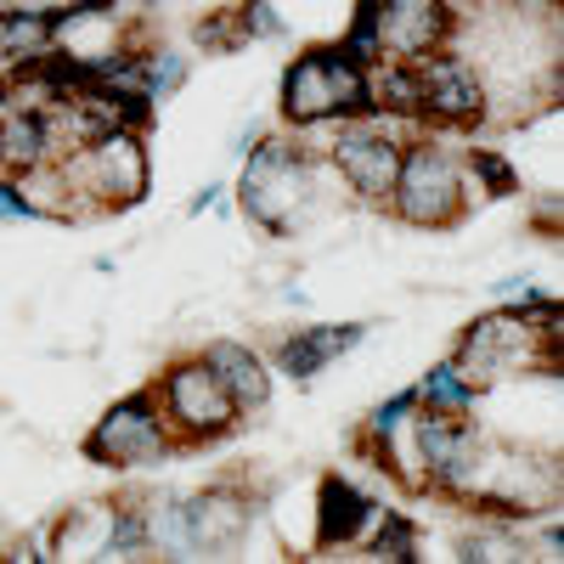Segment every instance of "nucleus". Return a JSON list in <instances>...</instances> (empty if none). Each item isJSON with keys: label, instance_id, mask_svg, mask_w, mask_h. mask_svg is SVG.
Masks as SVG:
<instances>
[{"label": "nucleus", "instance_id": "obj_25", "mask_svg": "<svg viewBox=\"0 0 564 564\" xmlns=\"http://www.w3.org/2000/svg\"><path fill=\"white\" fill-rule=\"evenodd\" d=\"M0 7H12V12H40V18H63L68 0H0Z\"/></svg>", "mask_w": 564, "mask_h": 564}, {"label": "nucleus", "instance_id": "obj_3", "mask_svg": "<svg viewBox=\"0 0 564 564\" xmlns=\"http://www.w3.org/2000/svg\"><path fill=\"white\" fill-rule=\"evenodd\" d=\"M468 204H475V186H468V159L457 148V135L406 130V153L384 198V215L417 231H441V226H457Z\"/></svg>", "mask_w": 564, "mask_h": 564}, {"label": "nucleus", "instance_id": "obj_6", "mask_svg": "<svg viewBox=\"0 0 564 564\" xmlns=\"http://www.w3.org/2000/svg\"><path fill=\"white\" fill-rule=\"evenodd\" d=\"M57 164L68 175L79 220L135 209L153 193V153H148V130L141 124H119L108 135H90V141H79V148H68Z\"/></svg>", "mask_w": 564, "mask_h": 564}, {"label": "nucleus", "instance_id": "obj_8", "mask_svg": "<svg viewBox=\"0 0 564 564\" xmlns=\"http://www.w3.org/2000/svg\"><path fill=\"white\" fill-rule=\"evenodd\" d=\"M334 135L322 141V159L327 170H334L339 181V193L367 204V209H384L390 198V186H395V170H401V153H406V130L390 119H339V124H327Z\"/></svg>", "mask_w": 564, "mask_h": 564}, {"label": "nucleus", "instance_id": "obj_5", "mask_svg": "<svg viewBox=\"0 0 564 564\" xmlns=\"http://www.w3.org/2000/svg\"><path fill=\"white\" fill-rule=\"evenodd\" d=\"M564 497V468L558 452L531 446V441H486L480 468L468 480L463 513H486V520H513V525H536L558 508Z\"/></svg>", "mask_w": 564, "mask_h": 564}, {"label": "nucleus", "instance_id": "obj_14", "mask_svg": "<svg viewBox=\"0 0 564 564\" xmlns=\"http://www.w3.org/2000/svg\"><path fill=\"white\" fill-rule=\"evenodd\" d=\"M113 513H119V491L68 502V508L57 513V520L45 525V558H57V564H90V558H108V542H113Z\"/></svg>", "mask_w": 564, "mask_h": 564}, {"label": "nucleus", "instance_id": "obj_22", "mask_svg": "<svg viewBox=\"0 0 564 564\" xmlns=\"http://www.w3.org/2000/svg\"><path fill=\"white\" fill-rule=\"evenodd\" d=\"M108 558H148V513H141V491H119V513H113V542Z\"/></svg>", "mask_w": 564, "mask_h": 564}, {"label": "nucleus", "instance_id": "obj_18", "mask_svg": "<svg viewBox=\"0 0 564 564\" xmlns=\"http://www.w3.org/2000/svg\"><path fill=\"white\" fill-rule=\"evenodd\" d=\"M367 113L390 119L401 130H417V63H401V57L367 63Z\"/></svg>", "mask_w": 564, "mask_h": 564}, {"label": "nucleus", "instance_id": "obj_11", "mask_svg": "<svg viewBox=\"0 0 564 564\" xmlns=\"http://www.w3.org/2000/svg\"><path fill=\"white\" fill-rule=\"evenodd\" d=\"M254 513H260V491L249 486V475H215L209 486L186 491V553L193 558H231L249 536H254Z\"/></svg>", "mask_w": 564, "mask_h": 564}, {"label": "nucleus", "instance_id": "obj_17", "mask_svg": "<svg viewBox=\"0 0 564 564\" xmlns=\"http://www.w3.org/2000/svg\"><path fill=\"white\" fill-rule=\"evenodd\" d=\"M372 520H379V508L372 497L339 475H327L322 491H316V531L327 547H361L372 536Z\"/></svg>", "mask_w": 564, "mask_h": 564}, {"label": "nucleus", "instance_id": "obj_15", "mask_svg": "<svg viewBox=\"0 0 564 564\" xmlns=\"http://www.w3.org/2000/svg\"><path fill=\"white\" fill-rule=\"evenodd\" d=\"M63 130H57V113L52 108H12L0 113V170L7 175H29L40 164L63 159Z\"/></svg>", "mask_w": 564, "mask_h": 564}, {"label": "nucleus", "instance_id": "obj_21", "mask_svg": "<svg viewBox=\"0 0 564 564\" xmlns=\"http://www.w3.org/2000/svg\"><path fill=\"white\" fill-rule=\"evenodd\" d=\"M417 412V401H412V390H395L390 401H379V406H372L367 417H361V430H356V446L367 452V457H379L401 430H406V417Z\"/></svg>", "mask_w": 564, "mask_h": 564}, {"label": "nucleus", "instance_id": "obj_19", "mask_svg": "<svg viewBox=\"0 0 564 564\" xmlns=\"http://www.w3.org/2000/svg\"><path fill=\"white\" fill-rule=\"evenodd\" d=\"M457 558L468 564H531V531L513 520L468 513V531H457Z\"/></svg>", "mask_w": 564, "mask_h": 564}, {"label": "nucleus", "instance_id": "obj_7", "mask_svg": "<svg viewBox=\"0 0 564 564\" xmlns=\"http://www.w3.org/2000/svg\"><path fill=\"white\" fill-rule=\"evenodd\" d=\"M153 401L175 435V452L181 446H215V441H231L243 430V406L231 401V390L215 379V367L193 350V356H170L159 372H153Z\"/></svg>", "mask_w": 564, "mask_h": 564}, {"label": "nucleus", "instance_id": "obj_13", "mask_svg": "<svg viewBox=\"0 0 564 564\" xmlns=\"http://www.w3.org/2000/svg\"><path fill=\"white\" fill-rule=\"evenodd\" d=\"M361 334H367L361 322H305V327H289V334H282L265 356H271V372H289L294 384H311L345 350H356Z\"/></svg>", "mask_w": 564, "mask_h": 564}, {"label": "nucleus", "instance_id": "obj_9", "mask_svg": "<svg viewBox=\"0 0 564 564\" xmlns=\"http://www.w3.org/2000/svg\"><path fill=\"white\" fill-rule=\"evenodd\" d=\"M79 452H85V463L108 468V475H135V468H159L175 452V435H170L153 390L141 384V390L119 395L113 406H102V417L85 430Z\"/></svg>", "mask_w": 564, "mask_h": 564}, {"label": "nucleus", "instance_id": "obj_1", "mask_svg": "<svg viewBox=\"0 0 564 564\" xmlns=\"http://www.w3.org/2000/svg\"><path fill=\"white\" fill-rule=\"evenodd\" d=\"M327 186H339L322 148L294 130H260L243 148L238 170V209L265 231V238H294L322 215Z\"/></svg>", "mask_w": 564, "mask_h": 564}, {"label": "nucleus", "instance_id": "obj_24", "mask_svg": "<svg viewBox=\"0 0 564 564\" xmlns=\"http://www.w3.org/2000/svg\"><path fill=\"white\" fill-rule=\"evenodd\" d=\"M502 7H513V0H446V12H452L457 29L475 23V18H491V12H502Z\"/></svg>", "mask_w": 564, "mask_h": 564}, {"label": "nucleus", "instance_id": "obj_16", "mask_svg": "<svg viewBox=\"0 0 564 564\" xmlns=\"http://www.w3.org/2000/svg\"><path fill=\"white\" fill-rule=\"evenodd\" d=\"M209 367H215V379L231 390V401L243 406V417H260L271 406V356L260 345H243V339H209L198 350Z\"/></svg>", "mask_w": 564, "mask_h": 564}, {"label": "nucleus", "instance_id": "obj_2", "mask_svg": "<svg viewBox=\"0 0 564 564\" xmlns=\"http://www.w3.org/2000/svg\"><path fill=\"white\" fill-rule=\"evenodd\" d=\"M452 361L468 372V384L480 395L491 384H508V379L558 372V361H564V305L525 289L520 305H497V311L468 322L452 345Z\"/></svg>", "mask_w": 564, "mask_h": 564}, {"label": "nucleus", "instance_id": "obj_4", "mask_svg": "<svg viewBox=\"0 0 564 564\" xmlns=\"http://www.w3.org/2000/svg\"><path fill=\"white\" fill-rule=\"evenodd\" d=\"M276 119L294 135H316L339 119H367V63L350 57L339 40L294 52L276 85Z\"/></svg>", "mask_w": 564, "mask_h": 564}, {"label": "nucleus", "instance_id": "obj_12", "mask_svg": "<svg viewBox=\"0 0 564 564\" xmlns=\"http://www.w3.org/2000/svg\"><path fill=\"white\" fill-rule=\"evenodd\" d=\"M372 23H379V57L401 63H423L457 40L446 0H372Z\"/></svg>", "mask_w": 564, "mask_h": 564}, {"label": "nucleus", "instance_id": "obj_10", "mask_svg": "<svg viewBox=\"0 0 564 564\" xmlns=\"http://www.w3.org/2000/svg\"><path fill=\"white\" fill-rule=\"evenodd\" d=\"M491 124V97L480 68L468 63V52L452 40L441 52L417 63V130H441V135H475Z\"/></svg>", "mask_w": 564, "mask_h": 564}, {"label": "nucleus", "instance_id": "obj_20", "mask_svg": "<svg viewBox=\"0 0 564 564\" xmlns=\"http://www.w3.org/2000/svg\"><path fill=\"white\" fill-rule=\"evenodd\" d=\"M412 401H417L423 412H475L480 390L468 384V372L446 356V361H435V367H423V379L412 384Z\"/></svg>", "mask_w": 564, "mask_h": 564}, {"label": "nucleus", "instance_id": "obj_23", "mask_svg": "<svg viewBox=\"0 0 564 564\" xmlns=\"http://www.w3.org/2000/svg\"><path fill=\"white\" fill-rule=\"evenodd\" d=\"M0 220H40L34 204H29V193H23V181L7 175V170H0Z\"/></svg>", "mask_w": 564, "mask_h": 564}]
</instances>
